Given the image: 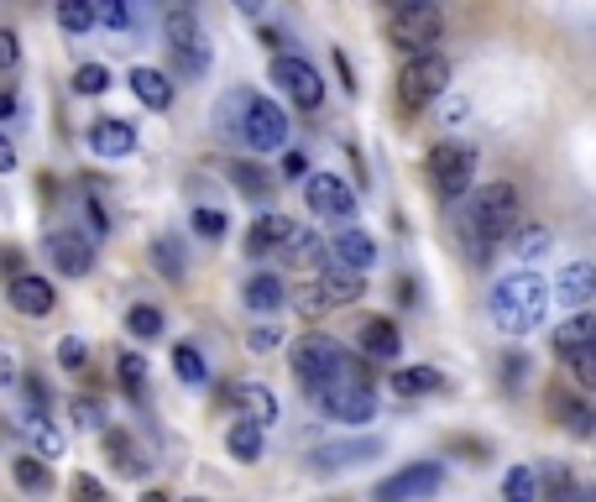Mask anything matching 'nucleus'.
Listing matches in <instances>:
<instances>
[{
    "label": "nucleus",
    "instance_id": "nucleus-1",
    "mask_svg": "<svg viewBox=\"0 0 596 502\" xmlns=\"http://www.w3.org/2000/svg\"><path fill=\"white\" fill-rule=\"evenodd\" d=\"M518 236V189L513 183H481L466 204V246L471 257L487 261L497 246Z\"/></svg>",
    "mask_w": 596,
    "mask_h": 502
},
{
    "label": "nucleus",
    "instance_id": "nucleus-2",
    "mask_svg": "<svg viewBox=\"0 0 596 502\" xmlns=\"http://www.w3.org/2000/svg\"><path fill=\"white\" fill-rule=\"evenodd\" d=\"M550 299H555V293H550L544 278H534V273H508V278L487 293V309H492V320L502 335H529V330L544 324Z\"/></svg>",
    "mask_w": 596,
    "mask_h": 502
},
{
    "label": "nucleus",
    "instance_id": "nucleus-3",
    "mask_svg": "<svg viewBox=\"0 0 596 502\" xmlns=\"http://www.w3.org/2000/svg\"><path fill=\"white\" fill-rule=\"evenodd\" d=\"M439 32H445V17H439V6H429V0H408V6H397L393 21H387V38H393L408 58L435 53Z\"/></svg>",
    "mask_w": 596,
    "mask_h": 502
},
{
    "label": "nucleus",
    "instance_id": "nucleus-4",
    "mask_svg": "<svg viewBox=\"0 0 596 502\" xmlns=\"http://www.w3.org/2000/svg\"><path fill=\"white\" fill-rule=\"evenodd\" d=\"M345 366H351V356L340 351L330 335H309V341H298L294 345V377L309 387V393H324L330 382H340L345 377Z\"/></svg>",
    "mask_w": 596,
    "mask_h": 502
},
{
    "label": "nucleus",
    "instance_id": "nucleus-5",
    "mask_svg": "<svg viewBox=\"0 0 596 502\" xmlns=\"http://www.w3.org/2000/svg\"><path fill=\"white\" fill-rule=\"evenodd\" d=\"M319 403H324V414L340 424H366L377 419V393H372V382H366V372H361L356 362L345 366V377L330 382L324 393H319Z\"/></svg>",
    "mask_w": 596,
    "mask_h": 502
},
{
    "label": "nucleus",
    "instance_id": "nucleus-6",
    "mask_svg": "<svg viewBox=\"0 0 596 502\" xmlns=\"http://www.w3.org/2000/svg\"><path fill=\"white\" fill-rule=\"evenodd\" d=\"M429 183H435L439 200H460L477 183V152L466 141H439L429 152Z\"/></svg>",
    "mask_w": 596,
    "mask_h": 502
},
{
    "label": "nucleus",
    "instance_id": "nucleus-7",
    "mask_svg": "<svg viewBox=\"0 0 596 502\" xmlns=\"http://www.w3.org/2000/svg\"><path fill=\"white\" fill-rule=\"evenodd\" d=\"M445 84H450V63L439 58V53H424V58L403 63V74H397V100L408 105V110H424V105H435L439 95H445Z\"/></svg>",
    "mask_w": 596,
    "mask_h": 502
},
{
    "label": "nucleus",
    "instance_id": "nucleus-8",
    "mask_svg": "<svg viewBox=\"0 0 596 502\" xmlns=\"http://www.w3.org/2000/svg\"><path fill=\"white\" fill-rule=\"evenodd\" d=\"M273 84H278L294 105H304V110H319V105H324V79H319V68L294 58V53H278V58H273Z\"/></svg>",
    "mask_w": 596,
    "mask_h": 502
},
{
    "label": "nucleus",
    "instance_id": "nucleus-9",
    "mask_svg": "<svg viewBox=\"0 0 596 502\" xmlns=\"http://www.w3.org/2000/svg\"><path fill=\"white\" fill-rule=\"evenodd\" d=\"M439 482H445L439 461H418V466L393 471V477H387L372 498H377V502H424V498H435V492H439Z\"/></svg>",
    "mask_w": 596,
    "mask_h": 502
},
{
    "label": "nucleus",
    "instance_id": "nucleus-10",
    "mask_svg": "<svg viewBox=\"0 0 596 502\" xmlns=\"http://www.w3.org/2000/svg\"><path fill=\"white\" fill-rule=\"evenodd\" d=\"M162 38H168V47L179 53V68L183 74H204L210 68V53H204V38H199V21L194 11H168L162 17Z\"/></svg>",
    "mask_w": 596,
    "mask_h": 502
},
{
    "label": "nucleus",
    "instance_id": "nucleus-11",
    "mask_svg": "<svg viewBox=\"0 0 596 502\" xmlns=\"http://www.w3.org/2000/svg\"><path fill=\"white\" fill-rule=\"evenodd\" d=\"M246 147L252 152H278V147H288V116H283V105L273 100H257L252 95V110H246Z\"/></svg>",
    "mask_w": 596,
    "mask_h": 502
},
{
    "label": "nucleus",
    "instance_id": "nucleus-12",
    "mask_svg": "<svg viewBox=\"0 0 596 502\" xmlns=\"http://www.w3.org/2000/svg\"><path fill=\"white\" fill-rule=\"evenodd\" d=\"M304 200H309V210L324 215V221H351V215H356V194H351V183L336 179V173H315V179L304 183Z\"/></svg>",
    "mask_w": 596,
    "mask_h": 502
},
{
    "label": "nucleus",
    "instance_id": "nucleus-13",
    "mask_svg": "<svg viewBox=\"0 0 596 502\" xmlns=\"http://www.w3.org/2000/svg\"><path fill=\"white\" fill-rule=\"evenodd\" d=\"M47 261H53L58 273H68V278H84V273L95 267V242L79 236V231H53V236H47Z\"/></svg>",
    "mask_w": 596,
    "mask_h": 502
},
{
    "label": "nucleus",
    "instance_id": "nucleus-14",
    "mask_svg": "<svg viewBox=\"0 0 596 502\" xmlns=\"http://www.w3.org/2000/svg\"><path fill=\"white\" fill-rule=\"evenodd\" d=\"M550 293H555L565 309L586 314V303L596 299V267H592V261H565V267H560V278L550 282Z\"/></svg>",
    "mask_w": 596,
    "mask_h": 502
},
{
    "label": "nucleus",
    "instance_id": "nucleus-15",
    "mask_svg": "<svg viewBox=\"0 0 596 502\" xmlns=\"http://www.w3.org/2000/svg\"><path fill=\"white\" fill-rule=\"evenodd\" d=\"M11 309L17 314H26V320H42V314H53V303H58V293H53V282L38 278V273H21V278H11Z\"/></svg>",
    "mask_w": 596,
    "mask_h": 502
},
{
    "label": "nucleus",
    "instance_id": "nucleus-16",
    "mask_svg": "<svg viewBox=\"0 0 596 502\" xmlns=\"http://www.w3.org/2000/svg\"><path fill=\"white\" fill-rule=\"evenodd\" d=\"M89 152H95V158H131V152H137V126L116 121V116L95 121L89 126Z\"/></svg>",
    "mask_w": 596,
    "mask_h": 502
},
{
    "label": "nucleus",
    "instance_id": "nucleus-17",
    "mask_svg": "<svg viewBox=\"0 0 596 502\" xmlns=\"http://www.w3.org/2000/svg\"><path fill=\"white\" fill-rule=\"evenodd\" d=\"M298 236V225L288 215H262L252 231H246V257H273V252H288V242Z\"/></svg>",
    "mask_w": 596,
    "mask_h": 502
},
{
    "label": "nucleus",
    "instance_id": "nucleus-18",
    "mask_svg": "<svg viewBox=\"0 0 596 502\" xmlns=\"http://www.w3.org/2000/svg\"><path fill=\"white\" fill-rule=\"evenodd\" d=\"M330 261L345 267V273H366V267L377 261V242H372L366 231H340L336 242H330Z\"/></svg>",
    "mask_w": 596,
    "mask_h": 502
},
{
    "label": "nucleus",
    "instance_id": "nucleus-19",
    "mask_svg": "<svg viewBox=\"0 0 596 502\" xmlns=\"http://www.w3.org/2000/svg\"><path fill=\"white\" fill-rule=\"evenodd\" d=\"M319 299H324V309H340V303H356L366 288H361V273H345V267H336V261H324V273L315 278Z\"/></svg>",
    "mask_w": 596,
    "mask_h": 502
},
{
    "label": "nucleus",
    "instance_id": "nucleus-20",
    "mask_svg": "<svg viewBox=\"0 0 596 502\" xmlns=\"http://www.w3.org/2000/svg\"><path fill=\"white\" fill-rule=\"evenodd\" d=\"M555 341L560 356H581L586 345H596V314L586 309V314H571V320H560V330L550 335Z\"/></svg>",
    "mask_w": 596,
    "mask_h": 502
},
{
    "label": "nucleus",
    "instance_id": "nucleus-21",
    "mask_svg": "<svg viewBox=\"0 0 596 502\" xmlns=\"http://www.w3.org/2000/svg\"><path fill=\"white\" fill-rule=\"evenodd\" d=\"M131 95H137L147 110H168L173 105V79L162 68H131Z\"/></svg>",
    "mask_w": 596,
    "mask_h": 502
},
{
    "label": "nucleus",
    "instance_id": "nucleus-22",
    "mask_svg": "<svg viewBox=\"0 0 596 502\" xmlns=\"http://www.w3.org/2000/svg\"><path fill=\"white\" fill-rule=\"evenodd\" d=\"M356 341H361V351H366L372 362H393L397 351H403V335H397L393 320H366Z\"/></svg>",
    "mask_w": 596,
    "mask_h": 502
},
{
    "label": "nucleus",
    "instance_id": "nucleus-23",
    "mask_svg": "<svg viewBox=\"0 0 596 502\" xmlns=\"http://www.w3.org/2000/svg\"><path fill=\"white\" fill-rule=\"evenodd\" d=\"M241 299H246V309H257V314H273V309L288 303V288H283V278H273V273H257V278L241 288Z\"/></svg>",
    "mask_w": 596,
    "mask_h": 502
},
{
    "label": "nucleus",
    "instance_id": "nucleus-24",
    "mask_svg": "<svg viewBox=\"0 0 596 502\" xmlns=\"http://www.w3.org/2000/svg\"><path fill=\"white\" fill-rule=\"evenodd\" d=\"M439 387H445V377H439L435 366H403V372H393L397 398H424V393H439Z\"/></svg>",
    "mask_w": 596,
    "mask_h": 502
},
{
    "label": "nucleus",
    "instance_id": "nucleus-25",
    "mask_svg": "<svg viewBox=\"0 0 596 502\" xmlns=\"http://www.w3.org/2000/svg\"><path fill=\"white\" fill-rule=\"evenodd\" d=\"M382 445L377 440H345V445H324L315 461L324 466V471H340V466H356V461H372Z\"/></svg>",
    "mask_w": 596,
    "mask_h": 502
},
{
    "label": "nucleus",
    "instance_id": "nucleus-26",
    "mask_svg": "<svg viewBox=\"0 0 596 502\" xmlns=\"http://www.w3.org/2000/svg\"><path fill=\"white\" fill-rule=\"evenodd\" d=\"M246 110H252V95L236 89V95H225V100H220L215 126L225 131V137H246Z\"/></svg>",
    "mask_w": 596,
    "mask_h": 502
},
{
    "label": "nucleus",
    "instance_id": "nucleus-27",
    "mask_svg": "<svg viewBox=\"0 0 596 502\" xmlns=\"http://www.w3.org/2000/svg\"><path fill=\"white\" fill-rule=\"evenodd\" d=\"M236 398H241V408L252 414V424H257V429H267V424L278 419V398H273L267 387H257V382H252V387H236Z\"/></svg>",
    "mask_w": 596,
    "mask_h": 502
},
{
    "label": "nucleus",
    "instance_id": "nucleus-28",
    "mask_svg": "<svg viewBox=\"0 0 596 502\" xmlns=\"http://www.w3.org/2000/svg\"><path fill=\"white\" fill-rule=\"evenodd\" d=\"M555 419L565 424L571 435H592L596 429V414L581 398H571V393H555Z\"/></svg>",
    "mask_w": 596,
    "mask_h": 502
},
{
    "label": "nucleus",
    "instance_id": "nucleus-29",
    "mask_svg": "<svg viewBox=\"0 0 596 502\" xmlns=\"http://www.w3.org/2000/svg\"><path fill=\"white\" fill-rule=\"evenodd\" d=\"M225 450H231L236 461H257V456H262V429H257L252 419L231 424V435H225Z\"/></svg>",
    "mask_w": 596,
    "mask_h": 502
},
{
    "label": "nucleus",
    "instance_id": "nucleus-30",
    "mask_svg": "<svg viewBox=\"0 0 596 502\" xmlns=\"http://www.w3.org/2000/svg\"><path fill=\"white\" fill-rule=\"evenodd\" d=\"M502 502H539V471L534 466H513L502 477Z\"/></svg>",
    "mask_w": 596,
    "mask_h": 502
},
{
    "label": "nucleus",
    "instance_id": "nucleus-31",
    "mask_svg": "<svg viewBox=\"0 0 596 502\" xmlns=\"http://www.w3.org/2000/svg\"><path fill=\"white\" fill-rule=\"evenodd\" d=\"M95 21H99V6H89V0H58V26H63V32L84 38Z\"/></svg>",
    "mask_w": 596,
    "mask_h": 502
},
{
    "label": "nucleus",
    "instance_id": "nucleus-32",
    "mask_svg": "<svg viewBox=\"0 0 596 502\" xmlns=\"http://www.w3.org/2000/svg\"><path fill=\"white\" fill-rule=\"evenodd\" d=\"M126 330H131L137 341H162V309H152V303H137V309L126 314Z\"/></svg>",
    "mask_w": 596,
    "mask_h": 502
},
{
    "label": "nucleus",
    "instance_id": "nucleus-33",
    "mask_svg": "<svg viewBox=\"0 0 596 502\" xmlns=\"http://www.w3.org/2000/svg\"><path fill=\"white\" fill-rule=\"evenodd\" d=\"M11 477H17L21 492H47V487H53V471L42 461H32V456H21V461L11 466Z\"/></svg>",
    "mask_w": 596,
    "mask_h": 502
},
{
    "label": "nucleus",
    "instance_id": "nucleus-34",
    "mask_svg": "<svg viewBox=\"0 0 596 502\" xmlns=\"http://www.w3.org/2000/svg\"><path fill=\"white\" fill-rule=\"evenodd\" d=\"M550 246H555V236H550L544 225H523V231H518V236H513V252H518V257H523V261L544 257Z\"/></svg>",
    "mask_w": 596,
    "mask_h": 502
},
{
    "label": "nucleus",
    "instance_id": "nucleus-35",
    "mask_svg": "<svg viewBox=\"0 0 596 502\" xmlns=\"http://www.w3.org/2000/svg\"><path fill=\"white\" fill-rule=\"evenodd\" d=\"M173 372H179L189 387H199V382H210V366H204V356H199L194 345H179L173 351Z\"/></svg>",
    "mask_w": 596,
    "mask_h": 502
},
{
    "label": "nucleus",
    "instance_id": "nucleus-36",
    "mask_svg": "<svg viewBox=\"0 0 596 502\" xmlns=\"http://www.w3.org/2000/svg\"><path fill=\"white\" fill-rule=\"evenodd\" d=\"M105 445H110V456H116V466L126 477H141V471H147V461L137 456V445L126 440V435H105Z\"/></svg>",
    "mask_w": 596,
    "mask_h": 502
},
{
    "label": "nucleus",
    "instance_id": "nucleus-37",
    "mask_svg": "<svg viewBox=\"0 0 596 502\" xmlns=\"http://www.w3.org/2000/svg\"><path fill=\"white\" fill-rule=\"evenodd\" d=\"M74 89H79V95H105V89H110V68H105V63H79Z\"/></svg>",
    "mask_w": 596,
    "mask_h": 502
},
{
    "label": "nucleus",
    "instance_id": "nucleus-38",
    "mask_svg": "<svg viewBox=\"0 0 596 502\" xmlns=\"http://www.w3.org/2000/svg\"><path fill=\"white\" fill-rule=\"evenodd\" d=\"M152 261H158L168 278H183V246L173 242V236H162V242L152 246Z\"/></svg>",
    "mask_w": 596,
    "mask_h": 502
},
{
    "label": "nucleus",
    "instance_id": "nucleus-39",
    "mask_svg": "<svg viewBox=\"0 0 596 502\" xmlns=\"http://www.w3.org/2000/svg\"><path fill=\"white\" fill-rule=\"evenodd\" d=\"M21 429H26V440L38 445L42 456H58V450H63V440H58V429H47V424H42V419H26V424H21Z\"/></svg>",
    "mask_w": 596,
    "mask_h": 502
},
{
    "label": "nucleus",
    "instance_id": "nucleus-40",
    "mask_svg": "<svg viewBox=\"0 0 596 502\" xmlns=\"http://www.w3.org/2000/svg\"><path fill=\"white\" fill-rule=\"evenodd\" d=\"M571 377H576V387L596 393V345H586L581 356H571Z\"/></svg>",
    "mask_w": 596,
    "mask_h": 502
},
{
    "label": "nucleus",
    "instance_id": "nucleus-41",
    "mask_svg": "<svg viewBox=\"0 0 596 502\" xmlns=\"http://www.w3.org/2000/svg\"><path fill=\"white\" fill-rule=\"evenodd\" d=\"M288 299H294V309L304 314V320H319V314H324V299H319V288H315V282H304V288H294Z\"/></svg>",
    "mask_w": 596,
    "mask_h": 502
},
{
    "label": "nucleus",
    "instance_id": "nucleus-42",
    "mask_svg": "<svg viewBox=\"0 0 596 502\" xmlns=\"http://www.w3.org/2000/svg\"><path fill=\"white\" fill-rule=\"evenodd\" d=\"M288 257H294V261H319V257H330V252H324V242H319V236L298 231L294 242H288Z\"/></svg>",
    "mask_w": 596,
    "mask_h": 502
},
{
    "label": "nucleus",
    "instance_id": "nucleus-43",
    "mask_svg": "<svg viewBox=\"0 0 596 502\" xmlns=\"http://www.w3.org/2000/svg\"><path fill=\"white\" fill-rule=\"evenodd\" d=\"M99 21H105L110 32H131V26H137V17H131V6H126V0H110V6H99Z\"/></svg>",
    "mask_w": 596,
    "mask_h": 502
},
{
    "label": "nucleus",
    "instance_id": "nucleus-44",
    "mask_svg": "<svg viewBox=\"0 0 596 502\" xmlns=\"http://www.w3.org/2000/svg\"><path fill=\"white\" fill-rule=\"evenodd\" d=\"M84 362H89L84 341H79V335H63V341H58V366H63V372H79Z\"/></svg>",
    "mask_w": 596,
    "mask_h": 502
},
{
    "label": "nucleus",
    "instance_id": "nucleus-45",
    "mask_svg": "<svg viewBox=\"0 0 596 502\" xmlns=\"http://www.w3.org/2000/svg\"><path fill=\"white\" fill-rule=\"evenodd\" d=\"M116 372H120V382H126L131 393H141V382H147V362H141L137 351H126V356L116 362Z\"/></svg>",
    "mask_w": 596,
    "mask_h": 502
},
{
    "label": "nucleus",
    "instance_id": "nucleus-46",
    "mask_svg": "<svg viewBox=\"0 0 596 502\" xmlns=\"http://www.w3.org/2000/svg\"><path fill=\"white\" fill-rule=\"evenodd\" d=\"M194 231H199V236H210V242H220V236H225V215L210 210V204H199V210H194Z\"/></svg>",
    "mask_w": 596,
    "mask_h": 502
},
{
    "label": "nucleus",
    "instance_id": "nucleus-47",
    "mask_svg": "<svg viewBox=\"0 0 596 502\" xmlns=\"http://www.w3.org/2000/svg\"><path fill=\"white\" fill-rule=\"evenodd\" d=\"M68 498H74V502H105V487H99L89 471H79V477L68 482Z\"/></svg>",
    "mask_w": 596,
    "mask_h": 502
},
{
    "label": "nucleus",
    "instance_id": "nucleus-48",
    "mask_svg": "<svg viewBox=\"0 0 596 502\" xmlns=\"http://www.w3.org/2000/svg\"><path fill=\"white\" fill-rule=\"evenodd\" d=\"M68 414H74L79 429H99V403L95 398H74V403H68Z\"/></svg>",
    "mask_w": 596,
    "mask_h": 502
},
{
    "label": "nucleus",
    "instance_id": "nucleus-49",
    "mask_svg": "<svg viewBox=\"0 0 596 502\" xmlns=\"http://www.w3.org/2000/svg\"><path fill=\"white\" fill-rule=\"evenodd\" d=\"M231 179H236V189H246V194H252V200H267V179H262L257 168H236V173H231Z\"/></svg>",
    "mask_w": 596,
    "mask_h": 502
},
{
    "label": "nucleus",
    "instance_id": "nucleus-50",
    "mask_svg": "<svg viewBox=\"0 0 596 502\" xmlns=\"http://www.w3.org/2000/svg\"><path fill=\"white\" fill-rule=\"evenodd\" d=\"M17 63H21L17 32H11V26H0V74H6V68H17Z\"/></svg>",
    "mask_w": 596,
    "mask_h": 502
},
{
    "label": "nucleus",
    "instance_id": "nucleus-51",
    "mask_svg": "<svg viewBox=\"0 0 596 502\" xmlns=\"http://www.w3.org/2000/svg\"><path fill=\"white\" fill-rule=\"evenodd\" d=\"M283 179H304V183H309V162H304V152H288V158H283Z\"/></svg>",
    "mask_w": 596,
    "mask_h": 502
},
{
    "label": "nucleus",
    "instance_id": "nucleus-52",
    "mask_svg": "<svg viewBox=\"0 0 596 502\" xmlns=\"http://www.w3.org/2000/svg\"><path fill=\"white\" fill-rule=\"evenodd\" d=\"M252 351H278V330L273 324H257L252 330Z\"/></svg>",
    "mask_w": 596,
    "mask_h": 502
},
{
    "label": "nucleus",
    "instance_id": "nucleus-53",
    "mask_svg": "<svg viewBox=\"0 0 596 502\" xmlns=\"http://www.w3.org/2000/svg\"><path fill=\"white\" fill-rule=\"evenodd\" d=\"M555 502H576V482L565 471H555Z\"/></svg>",
    "mask_w": 596,
    "mask_h": 502
},
{
    "label": "nucleus",
    "instance_id": "nucleus-54",
    "mask_svg": "<svg viewBox=\"0 0 596 502\" xmlns=\"http://www.w3.org/2000/svg\"><path fill=\"white\" fill-rule=\"evenodd\" d=\"M17 168V147H11V137L0 131V173H11Z\"/></svg>",
    "mask_w": 596,
    "mask_h": 502
},
{
    "label": "nucleus",
    "instance_id": "nucleus-55",
    "mask_svg": "<svg viewBox=\"0 0 596 502\" xmlns=\"http://www.w3.org/2000/svg\"><path fill=\"white\" fill-rule=\"evenodd\" d=\"M11 382H17V356L0 351V387H11Z\"/></svg>",
    "mask_w": 596,
    "mask_h": 502
},
{
    "label": "nucleus",
    "instance_id": "nucleus-56",
    "mask_svg": "<svg viewBox=\"0 0 596 502\" xmlns=\"http://www.w3.org/2000/svg\"><path fill=\"white\" fill-rule=\"evenodd\" d=\"M11 110H17V100H11V95H6V89H0V121H6V116H11Z\"/></svg>",
    "mask_w": 596,
    "mask_h": 502
},
{
    "label": "nucleus",
    "instance_id": "nucleus-57",
    "mask_svg": "<svg viewBox=\"0 0 596 502\" xmlns=\"http://www.w3.org/2000/svg\"><path fill=\"white\" fill-rule=\"evenodd\" d=\"M141 502H168V498H162V492H147V498H141Z\"/></svg>",
    "mask_w": 596,
    "mask_h": 502
},
{
    "label": "nucleus",
    "instance_id": "nucleus-58",
    "mask_svg": "<svg viewBox=\"0 0 596 502\" xmlns=\"http://www.w3.org/2000/svg\"><path fill=\"white\" fill-rule=\"evenodd\" d=\"M189 502H204V498H189Z\"/></svg>",
    "mask_w": 596,
    "mask_h": 502
},
{
    "label": "nucleus",
    "instance_id": "nucleus-59",
    "mask_svg": "<svg viewBox=\"0 0 596 502\" xmlns=\"http://www.w3.org/2000/svg\"><path fill=\"white\" fill-rule=\"evenodd\" d=\"M592 502H596V492H592Z\"/></svg>",
    "mask_w": 596,
    "mask_h": 502
}]
</instances>
